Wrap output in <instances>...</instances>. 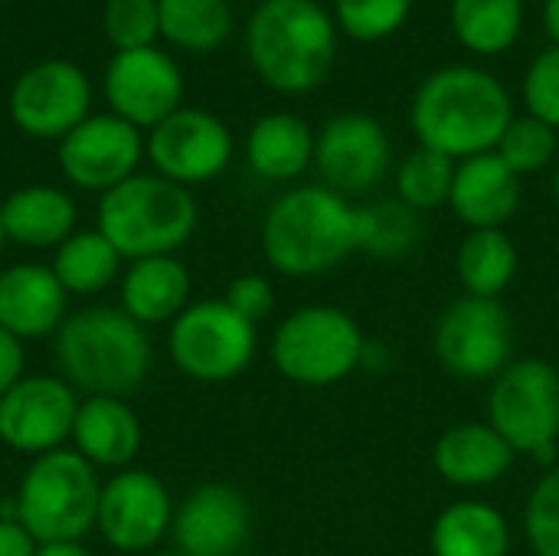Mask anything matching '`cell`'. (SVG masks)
<instances>
[{"mask_svg":"<svg viewBox=\"0 0 559 556\" xmlns=\"http://www.w3.org/2000/svg\"><path fill=\"white\" fill-rule=\"evenodd\" d=\"M514 121L508 88L485 69L445 66L432 72L413 98V131L419 147L452 161H468L498 147Z\"/></svg>","mask_w":559,"mask_h":556,"instance_id":"1","label":"cell"},{"mask_svg":"<svg viewBox=\"0 0 559 556\" xmlns=\"http://www.w3.org/2000/svg\"><path fill=\"white\" fill-rule=\"evenodd\" d=\"M151 338L124 308H85L56 331L62 380L88 397H128L151 370Z\"/></svg>","mask_w":559,"mask_h":556,"instance_id":"2","label":"cell"},{"mask_svg":"<svg viewBox=\"0 0 559 556\" xmlns=\"http://www.w3.org/2000/svg\"><path fill=\"white\" fill-rule=\"evenodd\" d=\"M354 249V206L331 187H295L262 220V252L282 275L331 272Z\"/></svg>","mask_w":559,"mask_h":556,"instance_id":"3","label":"cell"},{"mask_svg":"<svg viewBox=\"0 0 559 556\" xmlns=\"http://www.w3.org/2000/svg\"><path fill=\"white\" fill-rule=\"evenodd\" d=\"M246 49L265 85L301 95L331 72L337 29L314 0H262L249 20Z\"/></svg>","mask_w":559,"mask_h":556,"instance_id":"4","label":"cell"},{"mask_svg":"<svg viewBox=\"0 0 559 556\" xmlns=\"http://www.w3.org/2000/svg\"><path fill=\"white\" fill-rule=\"evenodd\" d=\"M197 229V200L160 174H134L102 193L98 233L121 259L174 256Z\"/></svg>","mask_w":559,"mask_h":556,"instance_id":"5","label":"cell"},{"mask_svg":"<svg viewBox=\"0 0 559 556\" xmlns=\"http://www.w3.org/2000/svg\"><path fill=\"white\" fill-rule=\"evenodd\" d=\"M102 482L75 449L36 456L16 492V518L36 544H79L98 521Z\"/></svg>","mask_w":559,"mask_h":556,"instance_id":"6","label":"cell"},{"mask_svg":"<svg viewBox=\"0 0 559 556\" xmlns=\"http://www.w3.org/2000/svg\"><path fill=\"white\" fill-rule=\"evenodd\" d=\"M364 344L367 341L347 311L331 305H308L278 324L272 338V360L292 383L331 387L360 367Z\"/></svg>","mask_w":559,"mask_h":556,"instance_id":"7","label":"cell"},{"mask_svg":"<svg viewBox=\"0 0 559 556\" xmlns=\"http://www.w3.org/2000/svg\"><path fill=\"white\" fill-rule=\"evenodd\" d=\"M488 423L501 433L514 456L554 462L559 439L557 367L537 357L508 364L491 383Z\"/></svg>","mask_w":559,"mask_h":556,"instance_id":"8","label":"cell"},{"mask_svg":"<svg viewBox=\"0 0 559 556\" xmlns=\"http://www.w3.org/2000/svg\"><path fill=\"white\" fill-rule=\"evenodd\" d=\"M170 360L200 383H223L239 377L255 357V324L236 315L223 298L187 305L170 321Z\"/></svg>","mask_w":559,"mask_h":556,"instance_id":"9","label":"cell"},{"mask_svg":"<svg viewBox=\"0 0 559 556\" xmlns=\"http://www.w3.org/2000/svg\"><path fill=\"white\" fill-rule=\"evenodd\" d=\"M511 318L498 298L465 295L452 301L436 324V357L462 380L498 377L511 364Z\"/></svg>","mask_w":559,"mask_h":556,"instance_id":"10","label":"cell"},{"mask_svg":"<svg viewBox=\"0 0 559 556\" xmlns=\"http://www.w3.org/2000/svg\"><path fill=\"white\" fill-rule=\"evenodd\" d=\"M92 88L79 66L46 59L29 66L10 88V118L29 138H66L88 118Z\"/></svg>","mask_w":559,"mask_h":556,"instance_id":"11","label":"cell"},{"mask_svg":"<svg viewBox=\"0 0 559 556\" xmlns=\"http://www.w3.org/2000/svg\"><path fill=\"white\" fill-rule=\"evenodd\" d=\"M79 397L62 377H23L0 397V442L23 456H46L72 439Z\"/></svg>","mask_w":559,"mask_h":556,"instance_id":"12","label":"cell"},{"mask_svg":"<svg viewBox=\"0 0 559 556\" xmlns=\"http://www.w3.org/2000/svg\"><path fill=\"white\" fill-rule=\"evenodd\" d=\"M174 524V505L164 482L144 469H121L102 485L98 521L102 537L121 554L151 551Z\"/></svg>","mask_w":559,"mask_h":556,"instance_id":"13","label":"cell"},{"mask_svg":"<svg viewBox=\"0 0 559 556\" xmlns=\"http://www.w3.org/2000/svg\"><path fill=\"white\" fill-rule=\"evenodd\" d=\"M105 98L111 115L134 128H157L180 108L183 75L177 62L154 46L115 52L105 69Z\"/></svg>","mask_w":559,"mask_h":556,"instance_id":"14","label":"cell"},{"mask_svg":"<svg viewBox=\"0 0 559 556\" xmlns=\"http://www.w3.org/2000/svg\"><path fill=\"white\" fill-rule=\"evenodd\" d=\"M147 157L154 161L157 174L187 187L213 180L226 170L233 157L229 128L200 108H177L147 138Z\"/></svg>","mask_w":559,"mask_h":556,"instance_id":"15","label":"cell"},{"mask_svg":"<svg viewBox=\"0 0 559 556\" xmlns=\"http://www.w3.org/2000/svg\"><path fill=\"white\" fill-rule=\"evenodd\" d=\"M390 138L373 115H337L314 138V167L341 197L377 187L390 170Z\"/></svg>","mask_w":559,"mask_h":556,"instance_id":"16","label":"cell"},{"mask_svg":"<svg viewBox=\"0 0 559 556\" xmlns=\"http://www.w3.org/2000/svg\"><path fill=\"white\" fill-rule=\"evenodd\" d=\"M141 161V131L118 115H88L59 141V167L69 184L102 190L134 177Z\"/></svg>","mask_w":559,"mask_h":556,"instance_id":"17","label":"cell"},{"mask_svg":"<svg viewBox=\"0 0 559 556\" xmlns=\"http://www.w3.org/2000/svg\"><path fill=\"white\" fill-rule=\"evenodd\" d=\"M249 505L229 485H203L174 511L170 534L183 556H236L249 541Z\"/></svg>","mask_w":559,"mask_h":556,"instance_id":"18","label":"cell"},{"mask_svg":"<svg viewBox=\"0 0 559 556\" xmlns=\"http://www.w3.org/2000/svg\"><path fill=\"white\" fill-rule=\"evenodd\" d=\"M69 292L49 265L23 262L0 272V328L20 341L46 338L62 328Z\"/></svg>","mask_w":559,"mask_h":556,"instance_id":"19","label":"cell"},{"mask_svg":"<svg viewBox=\"0 0 559 556\" xmlns=\"http://www.w3.org/2000/svg\"><path fill=\"white\" fill-rule=\"evenodd\" d=\"M452 210L472 229H501L521 206V177L495 154H475L455 167Z\"/></svg>","mask_w":559,"mask_h":556,"instance_id":"20","label":"cell"},{"mask_svg":"<svg viewBox=\"0 0 559 556\" xmlns=\"http://www.w3.org/2000/svg\"><path fill=\"white\" fill-rule=\"evenodd\" d=\"M75 452L95 469H128L141 452V419L121 397H88L72 426Z\"/></svg>","mask_w":559,"mask_h":556,"instance_id":"21","label":"cell"},{"mask_svg":"<svg viewBox=\"0 0 559 556\" xmlns=\"http://www.w3.org/2000/svg\"><path fill=\"white\" fill-rule=\"evenodd\" d=\"M436 472L459 488H485L508 475L514 449L491 423H462L442 433L432 452Z\"/></svg>","mask_w":559,"mask_h":556,"instance_id":"22","label":"cell"},{"mask_svg":"<svg viewBox=\"0 0 559 556\" xmlns=\"http://www.w3.org/2000/svg\"><path fill=\"white\" fill-rule=\"evenodd\" d=\"M0 213L7 239L26 249H59L75 233V203L59 187L33 184L13 190L0 203Z\"/></svg>","mask_w":559,"mask_h":556,"instance_id":"23","label":"cell"},{"mask_svg":"<svg viewBox=\"0 0 559 556\" xmlns=\"http://www.w3.org/2000/svg\"><path fill=\"white\" fill-rule=\"evenodd\" d=\"M190 272L174 256H151L131 262L121 279V308L138 324H164L187 311Z\"/></svg>","mask_w":559,"mask_h":556,"instance_id":"24","label":"cell"},{"mask_svg":"<svg viewBox=\"0 0 559 556\" xmlns=\"http://www.w3.org/2000/svg\"><path fill=\"white\" fill-rule=\"evenodd\" d=\"M246 157L249 167L265 180H295L314 161V134L298 115L272 111L252 125Z\"/></svg>","mask_w":559,"mask_h":556,"instance_id":"25","label":"cell"},{"mask_svg":"<svg viewBox=\"0 0 559 556\" xmlns=\"http://www.w3.org/2000/svg\"><path fill=\"white\" fill-rule=\"evenodd\" d=\"M436 556H508L511 531L498 508L485 501H455L432 524Z\"/></svg>","mask_w":559,"mask_h":556,"instance_id":"26","label":"cell"},{"mask_svg":"<svg viewBox=\"0 0 559 556\" xmlns=\"http://www.w3.org/2000/svg\"><path fill=\"white\" fill-rule=\"evenodd\" d=\"M524 26L521 0H452V29L478 56L508 52Z\"/></svg>","mask_w":559,"mask_h":556,"instance_id":"27","label":"cell"},{"mask_svg":"<svg viewBox=\"0 0 559 556\" xmlns=\"http://www.w3.org/2000/svg\"><path fill=\"white\" fill-rule=\"evenodd\" d=\"M455 269L468 295L498 298L518 272V249L501 229H472L459 246Z\"/></svg>","mask_w":559,"mask_h":556,"instance_id":"28","label":"cell"},{"mask_svg":"<svg viewBox=\"0 0 559 556\" xmlns=\"http://www.w3.org/2000/svg\"><path fill=\"white\" fill-rule=\"evenodd\" d=\"M121 256L118 249L98 233H72L52 259V275L69 295H95L108 288L118 275Z\"/></svg>","mask_w":559,"mask_h":556,"instance_id":"29","label":"cell"},{"mask_svg":"<svg viewBox=\"0 0 559 556\" xmlns=\"http://www.w3.org/2000/svg\"><path fill=\"white\" fill-rule=\"evenodd\" d=\"M354 236L360 252L373 259H400L416 249L423 223L403 200H377L354 210Z\"/></svg>","mask_w":559,"mask_h":556,"instance_id":"30","label":"cell"},{"mask_svg":"<svg viewBox=\"0 0 559 556\" xmlns=\"http://www.w3.org/2000/svg\"><path fill=\"white\" fill-rule=\"evenodd\" d=\"M160 36L190 52H210L229 36L233 16L226 0H157Z\"/></svg>","mask_w":559,"mask_h":556,"instance_id":"31","label":"cell"},{"mask_svg":"<svg viewBox=\"0 0 559 556\" xmlns=\"http://www.w3.org/2000/svg\"><path fill=\"white\" fill-rule=\"evenodd\" d=\"M452 180H455V161L429 147H416L396 170L400 200L416 213L449 203Z\"/></svg>","mask_w":559,"mask_h":556,"instance_id":"32","label":"cell"},{"mask_svg":"<svg viewBox=\"0 0 559 556\" xmlns=\"http://www.w3.org/2000/svg\"><path fill=\"white\" fill-rule=\"evenodd\" d=\"M495 154L521 177V174H534V170H544L554 154H557V128L544 125L540 118L534 115H524V118H514L508 125V131L501 134Z\"/></svg>","mask_w":559,"mask_h":556,"instance_id":"33","label":"cell"},{"mask_svg":"<svg viewBox=\"0 0 559 556\" xmlns=\"http://www.w3.org/2000/svg\"><path fill=\"white\" fill-rule=\"evenodd\" d=\"M413 0H334L337 26L357 43H380L403 29Z\"/></svg>","mask_w":559,"mask_h":556,"instance_id":"34","label":"cell"},{"mask_svg":"<svg viewBox=\"0 0 559 556\" xmlns=\"http://www.w3.org/2000/svg\"><path fill=\"white\" fill-rule=\"evenodd\" d=\"M102 26L118 52L154 46V36H160L157 0H108Z\"/></svg>","mask_w":559,"mask_h":556,"instance_id":"35","label":"cell"},{"mask_svg":"<svg viewBox=\"0 0 559 556\" xmlns=\"http://www.w3.org/2000/svg\"><path fill=\"white\" fill-rule=\"evenodd\" d=\"M524 531L537 556H559V465L537 482L527 498Z\"/></svg>","mask_w":559,"mask_h":556,"instance_id":"36","label":"cell"},{"mask_svg":"<svg viewBox=\"0 0 559 556\" xmlns=\"http://www.w3.org/2000/svg\"><path fill=\"white\" fill-rule=\"evenodd\" d=\"M524 105L544 125L559 128V46L544 49L524 75Z\"/></svg>","mask_w":559,"mask_h":556,"instance_id":"37","label":"cell"},{"mask_svg":"<svg viewBox=\"0 0 559 556\" xmlns=\"http://www.w3.org/2000/svg\"><path fill=\"white\" fill-rule=\"evenodd\" d=\"M223 301H226L236 315H242L246 321L259 324L262 318L272 315V308H275V292H272V285H269L262 275H239V279L229 282Z\"/></svg>","mask_w":559,"mask_h":556,"instance_id":"38","label":"cell"},{"mask_svg":"<svg viewBox=\"0 0 559 556\" xmlns=\"http://www.w3.org/2000/svg\"><path fill=\"white\" fill-rule=\"evenodd\" d=\"M23 367H26L23 341L0 328V397L26 377Z\"/></svg>","mask_w":559,"mask_h":556,"instance_id":"39","label":"cell"},{"mask_svg":"<svg viewBox=\"0 0 559 556\" xmlns=\"http://www.w3.org/2000/svg\"><path fill=\"white\" fill-rule=\"evenodd\" d=\"M39 544L20 521H0V556H36Z\"/></svg>","mask_w":559,"mask_h":556,"instance_id":"40","label":"cell"},{"mask_svg":"<svg viewBox=\"0 0 559 556\" xmlns=\"http://www.w3.org/2000/svg\"><path fill=\"white\" fill-rule=\"evenodd\" d=\"M36 556H92L82 544H39Z\"/></svg>","mask_w":559,"mask_h":556,"instance_id":"41","label":"cell"},{"mask_svg":"<svg viewBox=\"0 0 559 556\" xmlns=\"http://www.w3.org/2000/svg\"><path fill=\"white\" fill-rule=\"evenodd\" d=\"M544 23H547V33L554 36V46H559V0L544 3Z\"/></svg>","mask_w":559,"mask_h":556,"instance_id":"42","label":"cell"},{"mask_svg":"<svg viewBox=\"0 0 559 556\" xmlns=\"http://www.w3.org/2000/svg\"><path fill=\"white\" fill-rule=\"evenodd\" d=\"M554 197H557V206H559V167H557V174H554Z\"/></svg>","mask_w":559,"mask_h":556,"instance_id":"43","label":"cell"},{"mask_svg":"<svg viewBox=\"0 0 559 556\" xmlns=\"http://www.w3.org/2000/svg\"><path fill=\"white\" fill-rule=\"evenodd\" d=\"M3 242H7V233H3V213H0V249H3Z\"/></svg>","mask_w":559,"mask_h":556,"instance_id":"44","label":"cell"},{"mask_svg":"<svg viewBox=\"0 0 559 556\" xmlns=\"http://www.w3.org/2000/svg\"><path fill=\"white\" fill-rule=\"evenodd\" d=\"M151 556H183L180 551H167V554H151Z\"/></svg>","mask_w":559,"mask_h":556,"instance_id":"45","label":"cell"},{"mask_svg":"<svg viewBox=\"0 0 559 556\" xmlns=\"http://www.w3.org/2000/svg\"><path fill=\"white\" fill-rule=\"evenodd\" d=\"M0 3H10V0H0Z\"/></svg>","mask_w":559,"mask_h":556,"instance_id":"46","label":"cell"}]
</instances>
